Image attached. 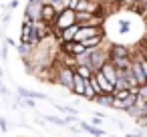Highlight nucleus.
Segmentation results:
<instances>
[{"instance_id": "1", "label": "nucleus", "mask_w": 147, "mask_h": 137, "mask_svg": "<svg viewBox=\"0 0 147 137\" xmlns=\"http://www.w3.org/2000/svg\"><path fill=\"white\" fill-rule=\"evenodd\" d=\"M77 59H79V63H87V65L97 73V71H101V69L105 67V63H109V49H105V47L101 45V47H97V49L87 51L83 57H77Z\"/></svg>"}, {"instance_id": "2", "label": "nucleus", "mask_w": 147, "mask_h": 137, "mask_svg": "<svg viewBox=\"0 0 147 137\" xmlns=\"http://www.w3.org/2000/svg\"><path fill=\"white\" fill-rule=\"evenodd\" d=\"M53 71H55V85L67 89V91H73V83H75V69L57 61L53 65Z\"/></svg>"}, {"instance_id": "3", "label": "nucleus", "mask_w": 147, "mask_h": 137, "mask_svg": "<svg viewBox=\"0 0 147 137\" xmlns=\"http://www.w3.org/2000/svg\"><path fill=\"white\" fill-rule=\"evenodd\" d=\"M73 24H77V10H73V8H65L63 12H59V16H57V20H55V24H53V32H55V36L61 40V32H63L65 28L73 26Z\"/></svg>"}, {"instance_id": "4", "label": "nucleus", "mask_w": 147, "mask_h": 137, "mask_svg": "<svg viewBox=\"0 0 147 137\" xmlns=\"http://www.w3.org/2000/svg\"><path fill=\"white\" fill-rule=\"evenodd\" d=\"M42 8H45V2H40V0H28L26 4V10H24V18L28 20H42Z\"/></svg>"}, {"instance_id": "5", "label": "nucleus", "mask_w": 147, "mask_h": 137, "mask_svg": "<svg viewBox=\"0 0 147 137\" xmlns=\"http://www.w3.org/2000/svg\"><path fill=\"white\" fill-rule=\"evenodd\" d=\"M61 53L71 55V57H83L87 53V47L79 40H71V43H63L61 45Z\"/></svg>"}, {"instance_id": "6", "label": "nucleus", "mask_w": 147, "mask_h": 137, "mask_svg": "<svg viewBox=\"0 0 147 137\" xmlns=\"http://www.w3.org/2000/svg\"><path fill=\"white\" fill-rule=\"evenodd\" d=\"M131 57H133V53H131L129 47H125L121 43L109 45V61H113V59H131Z\"/></svg>"}, {"instance_id": "7", "label": "nucleus", "mask_w": 147, "mask_h": 137, "mask_svg": "<svg viewBox=\"0 0 147 137\" xmlns=\"http://www.w3.org/2000/svg\"><path fill=\"white\" fill-rule=\"evenodd\" d=\"M34 32H36V36H38V40L51 38V36L55 34V32H53V24H49V22H45V20L34 22Z\"/></svg>"}, {"instance_id": "8", "label": "nucleus", "mask_w": 147, "mask_h": 137, "mask_svg": "<svg viewBox=\"0 0 147 137\" xmlns=\"http://www.w3.org/2000/svg\"><path fill=\"white\" fill-rule=\"evenodd\" d=\"M95 79H97V83H99V87H101L103 93H113V95H115V85L103 75V71H97V73H95Z\"/></svg>"}, {"instance_id": "9", "label": "nucleus", "mask_w": 147, "mask_h": 137, "mask_svg": "<svg viewBox=\"0 0 147 137\" xmlns=\"http://www.w3.org/2000/svg\"><path fill=\"white\" fill-rule=\"evenodd\" d=\"M57 16H59L57 8H55L51 2H47V4H45V8H42V20H45V22H49V24H55Z\"/></svg>"}, {"instance_id": "10", "label": "nucleus", "mask_w": 147, "mask_h": 137, "mask_svg": "<svg viewBox=\"0 0 147 137\" xmlns=\"http://www.w3.org/2000/svg\"><path fill=\"white\" fill-rule=\"evenodd\" d=\"M85 89H87V79H83L81 75H77L75 73V83H73V95H77V97H83L85 95Z\"/></svg>"}, {"instance_id": "11", "label": "nucleus", "mask_w": 147, "mask_h": 137, "mask_svg": "<svg viewBox=\"0 0 147 137\" xmlns=\"http://www.w3.org/2000/svg\"><path fill=\"white\" fill-rule=\"evenodd\" d=\"M79 28H81V24H79V22H77V24H73V26H69V28H65V30L61 32V43H71V40H75V38H77Z\"/></svg>"}, {"instance_id": "12", "label": "nucleus", "mask_w": 147, "mask_h": 137, "mask_svg": "<svg viewBox=\"0 0 147 137\" xmlns=\"http://www.w3.org/2000/svg\"><path fill=\"white\" fill-rule=\"evenodd\" d=\"M75 73H77V75H81V77H83V79H87V81L95 75V71H93L87 63H79V65L75 67Z\"/></svg>"}, {"instance_id": "13", "label": "nucleus", "mask_w": 147, "mask_h": 137, "mask_svg": "<svg viewBox=\"0 0 147 137\" xmlns=\"http://www.w3.org/2000/svg\"><path fill=\"white\" fill-rule=\"evenodd\" d=\"M81 129L87 131V133H91L93 137H105V131L101 127H97V125H91V123H83L81 121Z\"/></svg>"}, {"instance_id": "14", "label": "nucleus", "mask_w": 147, "mask_h": 137, "mask_svg": "<svg viewBox=\"0 0 147 137\" xmlns=\"http://www.w3.org/2000/svg\"><path fill=\"white\" fill-rule=\"evenodd\" d=\"M95 103H99V105H103V107H113V105H115V95H113V93H103V95H99V97L95 99Z\"/></svg>"}, {"instance_id": "15", "label": "nucleus", "mask_w": 147, "mask_h": 137, "mask_svg": "<svg viewBox=\"0 0 147 137\" xmlns=\"http://www.w3.org/2000/svg\"><path fill=\"white\" fill-rule=\"evenodd\" d=\"M103 40H105V34H101V36H93V38H85V40H81V43L87 47V51H91V49L101 47V45H103Z\"/></svg>"}, {"instance_id": "16", "label": "nucleus", "mask_w": 147, "mask_h": 137, "mask_svg": "<svg viewBox=\"0 0 147 137\" xmlns=\"http://www.w3.org/2000/svg\"><path fill=\"white\" fill-rule=\"evenodd\" d=\"M18 95H20V97H28V99H47V95L28 91V89H24V87H18Z\"/></svg>"}, {"instance_id": "17", "label": "nucleus", "mask_w": 147, "mask_h": 137, "mask_svg": "<svg viewBox=\"0 0 147 137\" xmlns=\"http://www.w3.org/2000/svg\"><path fill=\"white\" fill-rule=\"evenodd\" d=\"M32 51H34V47H32V45H24V43H20V45H18V53H20V57H22V59H28V57L32 55Z\"/></svg>"}, {"instance_id": "18", "label": "nucleus", "mask_w": 147, "mask_h": 137, "mask_svg": "<svg viewBox=\"0 0 147 137\" xmlns=\"http://www.w3.org/2000/svg\"><path fill=\"white\" fill-rule=\"evenodd\" d=\"M83 97H85L87 101H95V99L99 97V95H97V91H95V89H93V85H91V79L87 81V89H85V95H83Z\"/></svg>"}, {"instance_id": "19", "label": "nucleus", "mask_w": 147, "mask_h": 137, "mask_svg": "<svg viewBox=\"0 0 147 137\" xmlns=\"http://www.w3.org/2000/svg\"><path fill=\"white\" fill-rule=\"evenodd\" d=\"M131 93H133L131 89H115V99H117V101H125Z\"/></svg>"}, {"instance_id": "20", "label": "nucleus", "mask_w": 147, "mask_h": 137, "mask_svg": "<svg viewBox=\"0 0 147 137\" xmlns=\"http://www.w3.org/2000/svg\"><path fill=\"white\" fill-rule=\"evenodd\" d=\"M45 119H47L49 123H53V125H67V119L57 117V115H45Z\"/></svg>"}, {"instance_id": "21", "label": "nucleus", "mask_w": 147, "mask_h": 137, "mask_svg": "<svg viewBox=\"0 0 147 137\" xmlns=\"http://www.w3.org/2000/svg\"><path fill=\"white\" fill-rule=\"evenodd\" d=\"M123 6H129V8H139V6H143V4H141V0H123Z\"/></svg>"}, {"instance_id": "22", "label": "nucleus", "mask_w": 147, "mask_h": 137, "mask_svg": "<svg viewBox=\"0 0 147 137\" xmlns=\"http://www.w3.org/2000/svg\"><path fill=\"white\" fill-rule=\"evenodd\" d=\"M137 95H139L141 99H145V101H147V85H141V87L137 89Z\"/></svg>"}, {"instance_id": "23", "label": "nucleus", "mask_w": 147, "mask_h": 137, "mask_svg": "<svg viewBox=\"0 0 147 137\" xmlns=\"http://www.w3.org/2000/svg\"><path fill=\"white\" fill-rule=\"evenodd\" d=\"M0 129H2V131H8V123H6L4 117H0Z\"/></svg>"}, {"instance_id": "24", "label": "nucleus", "mask_w": 147, "mask_h": 137, "mask_svg": "<svg viewBox=\"0 0 147 137\" xmlns=\"http://www.w3.org/2000/svg\"><path fill=\"white\" fill-rule=\"evenodd\" d=\"M127 137H147L143 131H135V133H127Z\"/></svg>"}, {"instance_id": "25", "label": "nucleus", "mask_w": 147, "mask_h": 137, "mask_svg": "<svg viewBox=\"0 0 147 137\" xmlns=\"http://www.w3.org/2000/svg\"><path fill=\"white\" fill-rule=\"evenodd\" d=\"M141 18L147 22V6H143V8H141Z\"/></svg>"}, {"instance_id": "26", "label": "nucleus", "mask_w": 147, "mask_h": 137, "mask_svg": "<svg viewBox=\"0 0 147 137\" xmlns=\"http://www.w3.org/2000/svg\"><path fill=\"white\" fill-rule=\"evenodd\" d=\"M16 4H18V0H12V2L8 4V8H16Z\"/></svg>"}, {"instance_id": "27", "label": "nucleus", "mask_w": 147, "mask_h": 137, "mask_svg": "<svg viewBox=\"0 0 147 137\" xmlns=\"http://www.w3.org/2000/svg\"><path fill=\"white\" fill-rule=\"evenodd\" d=\"M141 4H143V6H147V0H141Z\"/></svg>"}, {"instance_id": "28", "label": "nucleus", "mask_w": 147, "mask_h": 137, "mask_svg": "<svg viewBox=\"0 0 147 137\" xmlns=\"http://www.w3.org/2000/svg\"><path fill=\"white\" fill-rule=\"evenodd\" d=\"M0 77H2V69H0Z\"/></svg>"}]
</instances>
